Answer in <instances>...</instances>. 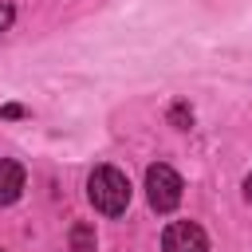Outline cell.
<instances>
[{"instance_id": "obj_6", "label": "cell", "mask_w": 252, "mask_h": 252, "mask_svg": "<svg viewBox=\"0 0 252 252\" xmlns=\"http://www.w3.org/2000/svg\"><path fill=\"white\" fill-rule=\"evenodd\" d=\"M169 122H173L177 130H189V126H193V110H189L185 102H173V106H169Z\"/></svg>"}, {"instance_id": "obj_1", "label": "cell", "mask_w": 252, "mask_h": 252, "mask_svg": "<svg viewBox=\"0 0 252 252\" xmlns=\"http://www.w3.org/2000/svg\"><path fill=\"white\" fill-rule=\"evenodd\" d=\"M87 201L102 213V217H122L130 205V181L122 169L114 165H94L87 177Z\"/></svg>"}, {"instance_id": "obj_5", "label": "cell", "mask_w": 252, "mask_h": 252, "mask_svg": "<svg viewBox=\"0 0 252 252\" xmlns=\"http://www.w3.org/2000/svg\"><path fill=\"white\" fill-rule=\"evenodd\" d=\"M71 252H94L98 248V236H94V228L91 224H71Z\"/></svg>"}, {"instance_id": "obj_2", "label": "cell", "mask_w": 252, "mask_h": 252, "mask_svg": "<svg viewBox=\"0 0 252 252\" xmlns=\"http://www.w3.org/2000/svg\"><path fill=\"white\" fill-rule=\"evenodd\" d=\"M181 189L185 185H181V177H177L173 165L158 161V165L146 169V201H150L154 213H173L181 205Z\"/></svg>"}, {"instance_id": "obj_4", "label": "cell", "mask_w": 252, "mask_h": 252, "mask_svg": "<svg viewBox=\"0 0 252 252\" xmlns=\"http://www.w3.org/2000/svg\"><path fill=\"white\" fill-rule=\"evenodd\" d=\"M24 193V165L12 158H0V205H16Z\"/></svg>"}, {"instance_id": "obj_8", "label": "cell", "mask_w": 252, "mask_h": 252, "mask_svg": "<svg viewBox=\"0 0 252 252\" xmlns=\"http://www.w3.org/2000/svg\"><path fill=\"white\" fill-rule=\"evenodd\" d=\"M244 201H248V205H252V173H248V177H244Z\"/></svg>"}, {"instance_id": "obj_7", "label": "cell", "mask_w": 252, "mask_h": 252, "mask_svg": "<svg viewBox=\"0 0 252 252\" xmlns=\"http://www.w3.org/2000/svg\"><path fill=\"white\" fill-rule=\"evenodd\" d=\"M12 20H16V8H12L8 0H0V32H8V28H12Z\"/></svg>"}, {"instance_id": "obj_3", "label": "cell", "mask_w": 252, "mask_h": 252, "mask_svg": "<svg viewBox=\"0 0 252 252\" xmlns=\"http://www.w3.org/2000/svg\"><path fill=\"white\" fill-rule=\"evenodd\" d=\"M161 252H209V236L193 220H173L161 232Z\"/></svg>"}]
</instances>
